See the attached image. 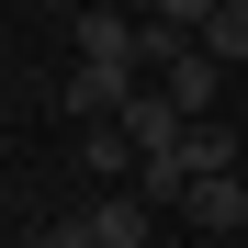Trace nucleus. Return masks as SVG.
Instances as JSON below:
<instances>
[{
    "label": "nucleus",
    "mask_w": 248,
    "mask_h": 248,
    "mask_svg": "<svg viewBox=\"0 0 248 248\" xmlns=\"http://www.w3.org/2000/svg\"><path fill=\"white\" fill-rule=\"evenodd\" d=\"M136 91H147V68H102V57H68V79H57L46 102H57V113H79V124H113V113L136 102Z\"/></svg>",
    "instance_id": "obj_1"
},
{
    "label": "nucleus",
    "mask_w": 248,
    "mask_h": 248,
    "mask_svg": "<svg viewBox=\"0 0 248 248\" xmlns=\"http://www.w3.org/2000/svg\"><path fill=\"white\" fill-rule=\"evenodd\" d=\"M181 170H192V181L248 170V147H237V124H226V113H192V124H181Z\"/></svg>",
    "instance_id": "obj_2"
},
{
    "label": "nucleus",
    "mask_w": 248,
    "mask_h": 248,
    "mask_svg": "<svg viewBox=\"0 0 248 248\" xmlns=\"http://www.w3.org/2000/svg\"><path fill=\"white\" fill-rule=\"evenodd\" d=\"M79 170H91V181L113 192V181H136V170H147V147L124 136V124H79Z\"/></svg>",
    "instance_id": "obj_3"
},
{
    "label": "nucleus",
    "mask_w": 248,
    "mask_h": 248,
    "mask_svg": "<svg viewBox=\"0 0 248 248\" xmlns=\"http://www.w3.org/2000/svg\"><path fill=\"white\" fill-rule=\"evenodd\" d=\"M113 124H124V136H136V147L158 158V147H181V124H192V113H181V102H170V91H158V79H147V91H136V102H124Z\"/></svg>",
    "instance_id": "obj_4"
},
{
    "label": "nucleus",
    "mask_w": 248,
    "mask_h": 248,
    "mask_svg": "<svg viewBox=\"0 0 248 248\" xmlns=\"http://www.w3.org/2000/svg\"><path fill=\"white\" fill-rule=\"evenodd\" d=\"M158 91H170L181 113H215V102H226V57H215V46H192V57L170 68V79H158Z\"/></svg>",
    "instance_id": "obj_5"
},
{
    "label": "nucleus",
    "mask_w": 248,
    "mask_h": 248,
    "mask_svg": "<svg viewBox=\"0 0 248 248\" xmlns=\"http://www.w3.org/2000/svg\"><path fill=\"white\" fill-rule=\"evenodd\" d=\"M192 226H203V237H237V226H248V170L192 181Z\"/></svg>",
    "instance_id": "obj_6"
},
{
    "label": "nucleus",
    "mask_w": 248,
    "mask_h": 248,
    "mask_svg": "<svg viewBox=\"0 0 248 248\" xmlns=\"http://www.w3.org/2000/svg\"><path fill=\"white\" fill-rule=\"evenodd\" d=\"M79 57H102V68H136V12H79Z\"/></svg>",
    "instance_id": "obj_7"
},
{
    "label": "nucleus",
    "mask_w": 248,
    "mask_h": 248,
    "mask_svg": "<svg viewBox=\"0 0 248 248\" xmlns=\"http://www.w3.org/2000/svg\"><path fill=\"white\" fill-rule=\"evenodd\" d=\"M203 46H215V57H226V68H237V57H248V0H226V12H215V23H203Z\"/></svg>",
    "instance_id": "obj_8"
},
{
    "label": "nucleus",
    "mask_w": 248,
    "mask_h": 248,
    "mask_svg": "<svg viewBox=\"0 0 248 248\" xmlns=\"http://www.w3.org/2000/svg\"><path fill=\"white\" fill-rule=\"evenodd\" d=\"M46 248H102V226H91V203H79V215H57V226H46Z\"/></svg>",
    "instance_id": "obj_9"
},
{
    "label": "nucleus",
    "mask_w": 248,
    "mask_h": 248,
    "mask_svg": "<svg viewBox=\"0 0 248 248\" xmlns=\"http://www.w3.org/2000/svg\"><path fill=\"white\" fill-rule=\"evenodd\" d=\"M147 248H181V237H170V226H158V237H147Z\"/></svg>",
    "instance_id": "obj_10"
},
{
    "label": "nucleus",
    "mask_w": 248,
    "mask_h": 248,
    "mask_svg": "<svg viewBox=\"0 0 248 248\" xmlns=\"http://www.w3.org/2000/svg\"><path fill=\"white\" fill-rule=\"evenodd\" d=\"M237 248H248V226H237Z\"/></svg>",
    "instance_id": "obj_11"
}]
</instances>
